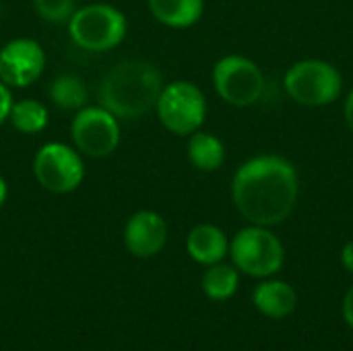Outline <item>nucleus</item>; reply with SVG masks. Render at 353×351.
I'll use <instances>...</instances> for the list:
<instances>
[{
  "label": "nucleus",
  "instance_id": "nucleus-1",
  "mask_svg": "<svg viewBox=\"0 0 353 351\" xmlns=\"http://www.w3.org/2000/svg\"><path fill=\"white\" fill-rule=\"evenodd\" d=\"M298 194V172L281 155H256L244 161L232 178V201L250 225L283 223L294 213Z\"/></svg>",
  "mask_w": 353,
  "mask_h": 351
},
{
  "label": "nucleus",
  "instance_id": "nucleus-2",
  "mask_svg": "<svg viewBox=\"0 0 353 351\" xmlns=\"http://www.w3.org/2000/svg\"><path fill=\"white\" fill-rule=\"evenodd\" d=\"M161 89L159 68L149 60L132 58L116 62L103 74L97 99L118 120H139L155 110Z\"/></svg>",
  "mask_w": 353,
  "mask_h": 351
},
{
  "label": "nucleus",
  "instance_id": "nucleus-3",
  "mask_svg": "<svg viewBox=\"0 0 353 351\" xmlns=\"http://www.w3.org/2000/svg\"><path fill=\"white\" fill-rule=\"evenodd\" d=\"M66 27L72 43L85 52H110L128 33L126 14L108 2H91L77 8Z\"/></svg>",
  "mask_w": 353,
  "mask_h": 351
},
{
  "label": "nucleus",
  "instance_id": "nucleus-4",
  "mask_svg": "<svg viewBox=\"0 0 353 351\" xmlns=\"http://www.w3.org/2000/svg\"><path fill=\"white\" fill-rule=\"evenodd\" d=\"M153 112L168 132L190 137L207 118V99L192 81H172L163 85Z\"/></svg>",
  "mask_w": 353,
  "mask_h": 351
},
{
  "label": "nucleus",
  "instance_id": "nucleus-5",
  "mask_svg": "<svg viewBox=\"0 0 353 351\" xmlns=\"http://www.w3.org/2000/svg\"><path fill=\"white\" fill-rule=\"evenodd\" d=\"M230 254L238 271L256 279H267L279 273L285 261L281 240L263 225L240 230L230 242Z\"/></svg>",
  "mask_w": 353,
  "mask_h": 351
},
{
  "label": "nucleus",
  "instance_id": "nucleus-6",
  "mask_svg": "<svg viewBox=\"0 0 353 351\" xmlns=\"http://www.w3.org/2000/svg\"><path fill=\"white\" fill-rule=\"evenodd\" d=\"M31 170L35 182L52 194L74 192L85 180L83 155L72 145L60 141L43 143L33 155Z\"/></svg>",
  "mask_w": 353,
  "mask_h": 351
},
{
  "label": "nucleus",
  "instance_id": "nucleus-7",
  "mask_svg": "<svg viewBox=\"0 0 353 351\" xmlns=\"http://www.w3.org/2000/svg\"><path fill=\"white\" fill-rule=\"evenodd\" d=\"M285 91L290 97L308 108L331 106L343 87L341 72L327 60H300L296 62L283 79Z\"/></svg>",
  "mask_w": 353,
  "mask_h": 351
},
{
  "label": "nucleus",
  "instance_id": "nucleus-8",
  "mask_svg": "<svg viewBox=\"0 0 353 351\" xmlns=\"http://www.w3.org/2000/svg\"><path fill=\"white\" fill-rule=\"evenodd\" d=\"M213 87L225 103L248 108L263 97L265 77L254 60L240 54H228L213 66Z\"/></svg>",
  "mask_w": 353,
  "mask_h": 351
},
{
  "label": "nucleus",
  "instance_id": "nucleus-9",
  "mask_svg": "<svg viewBox=\"0 0 353 351\" xmlns=\"http://www.w3.org/2000/svg\"><path fill=\"white\" fill-rule=\"evenodd\" d=\"M70 139L83 157H110L120 145V120L99 103L83 106L70 122Z\"/></svg>",
  "mask_w": 353,
  "mask_h": 351
},
{
  "label": "nucleus",
  "instance_id": "nucleus-10",
  "mask_svg": "<svg viewBox=\"0 0 353 351\" xmlns=\"http://www.w3.org/2000/svg\"><path fill=\"white\" fill-rule=\"evenodd\" d=\"M46 64V50L31 37H14L0 48V81L10 89L33 85L43 74Z\"/></svg>",
  "mask_w": 353,
  "mask_h": 351
},
{
  "label": "nucleus",
  "instance_id": "nucleus-11",
  "mask_svg": "<svg viewBox=\"0 0 353 351\" xmlns=\"http://www.w3.org/2000/svg\"><path fill=\"white\" fill-rule=\"evenodd\" d=\"M126 250L137 259H151L159 254L168 242L165 219L151 209H141L132 213L122 232Z\"/></svg>",
  "mask_w": 353,
  "mask_h": 351
},
{
  "label": "nucleus",
  "instance_id": "nucleus-12",
  "mask_svg": "<svg viewBox=\"0 0 353 351\" xmlns=\"http://www.w3.org/2000/svg\"><path fill=\"white\" fill-rule=\"evenodd\" d=\"M186 250L194 263L211 267L225 259L230 252V240L221 228L213 223H199L186 238Z\"/></svg>",
  "mask_w": 353,
  "mask_h": 351
},
{
  "label": "nucleus",
  "instance_id": "nucleus-13",
  "mask_svg": "<svg viewBox=\"0 0 353 351\" xmlns=\"http://www.w3.org/2000/svg\"><path fill=\"white\" fill-rule=\"evenodd\" d=\"M252 302L261 314L269 319H285L296 310L298 296L290 283L279 279H265L254 288Z\"/></svg>",
  "mask_w": 353,
  "mask_h": 351
},
{
  "label": "nucleus",
  "instance_id": "nucleus-14",
  "mask_svg": "<svg viewBox=\"0 0 353 351\" xmlns=\"http://www.w3.org/2000/svg\"><path fill=\"white\" fill-rule=\"evenodd\" d=\"M151 17L172 29L196 25L205 12V0H147Z\"/></svg>",
  "mask_w": 353,
  "mask_h": 351
},
{
  "label": "nucleus",
  "instance_id": "nucleus-15",
  "mask_svg": "<svg viewBox=\"0 0 353 351\" xmlns=\"http://www.w3.org/2000/svg\"><path fill=\"white\" fill-rule=\"evenodd\" d=\"M188 161L199 172H217L225 161V145L213 132L196 130L188 137Z\"/></svg>",
  "mask_w": 353,
  "mask_h": 351
},
{
  "label": "nucleus",
  "instance_id": "nucleus-16",
  "mask_svg": "<svg viewBox=\"0 0 353 351\" xmlns=\"http://www.w3.org/2000/svg\"><path fill=\"white\" fill-rule=\"evenodd\" d=\"M48 97L54 108L64 112H77L87 106L85 81L77 74H58L48 87Z\"/></svg>",
  "mask_w": 353,
  "mask_h": 351
},
{
  "label": "nucleus",
  "instance_id": "nucleus-17",
  "mask_svg": "<svg viewBox=\"0 0 353 351\" xmlns=\"http://www.w3.org/2000/svg\"><path fill=\"white\" fill-rule=\"evenodd\" d=\"M201 285H203V292L207 298H211L215 302H225L238 292L240 271L234 265H225L223 261L215 263L205 271Z\"/></svg>",
  "mask_w": 353,
  "mask_h": 351
},
{
  "label": "nucleus",
  "instance_id": "nucleus-18",
  "mask_svg": "<svg viewBox=\"0 0 353 351\" xmlns=\"http://www.w3.org/2000/svg\"><path fill=\"white\" fill-rule=\"evenodd\" d=\"M48 108L37 99H17L10 108L8 122L23 134H37L48 126Z\"/></svg>",
  "mask_w": 353,
  "mask_h": 351
},
{
  "label": "nucleus",
  "instance_id": "nucleus-19",
  "mask_svg": "<svg viewBox=\"0 0 353 351\" xmlns=\"http://www.w3.org/2000/svg\"><path fill=\"white\" fill-rule=\"evenodd\" d=\"M31 4L37 17L50 25H66L79 8L77 0H31Z\"/></svg>",
  "mask_w": 353,
  "mask_h": 351
},
{
  "label": "nucleus",
  "instance_id": "nucleus-20",
  "mask_svg": "<svg viewBox=\"0 0 353 351\" xmlns=\"http://www.w3.org/2000/svg\"><path fill=\"white\" fill-rule=\"evenodd\" d=\"M12 103H14L12 89L0 81V126H2L4 122H8V116H10V108H12Z\"/></svg>",
  "mask_w": 353,
  "mask_h": 351
},
{
  "label": "nucleus",
  "instance_id": "nucleus-21",
  "mask_svg": "<svg viewBox=\"0 0 353 351\" xmlns=\"http://www.w3.org/2000/svg\"><path fill=\"white\" fill-rule=\"evenodd\" d=\"M343 319L353 329V285L350 288V292L345 294V298H343Z\"/></svg>",
  "mask_w": 353,
  "mask_h": 351
},
{
  "label": "nucleus",
  "instance_id": "nucleus-22",
  "mask_svg": "<svg viewBox=\"0 0 353 351\" xmlns=\"http://www.w3.org/2000/svg\"><path fill=\"white\" fill-rule=\"evenodd\" d=\"M341 263H343V267L350 273H353V240L343 246V250H341Z\"/></svg>",
  "mask_w": 353,
  "mask_h": 351
},
{
  "label": "nucleus",
  "instance_id": "nucleus-23",
  "mask_svg": "<svg viewBox=\"0 0 353 351\" xmlns=\"http://www.w3.org/2000/svg\"><path fill=\"white\" fill-rule=\"evenodd\" d=\"M345 120H347L350 130L353 132V89L352 93H350V97H347V101H345Z\"/></svg>",
  "mask_w": 353,
  "mask_h": 351
},
{
  "label": "nucleus",
  "instance_id": "nucleus-24",
  "mask_svg": "<svg viewBox=\"0 0 353 351\" xmlns=\"http://www.w3.org/2000/svg\"><path fill=\"white\" fill-rule=\"evenodd\" d=\"M6 199H8V184H6L4 176H0V207L6 203Z\"/></svg>",
  "mask_w": 353,
  "mask_h": 351
}]
</instances>
